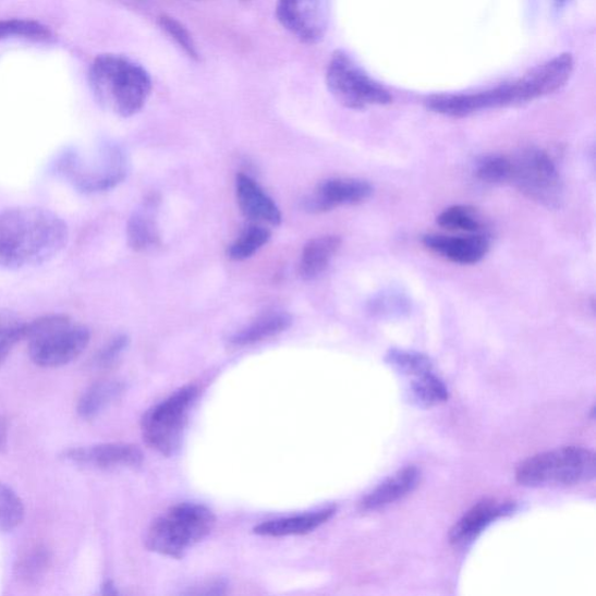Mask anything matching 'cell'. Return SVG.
<instances>
[{"label":"cell","mask_w":596,"mask_h":596,"mask_svg":"<svg viewBox=\"0 0 596 596\" xmlns=\"http://www.w3.org/2000/svg\"><path fill=\"white\" fill-rule=\"evenodd\" d=\"M595 453L582 447H564L527 458L516 470L525 487L574 486L594 481Z\"/></svg>","instance_id":"6"},{"label":"cell","mask_w":596,"mask_h":596,"mask_svg":"<svg viewBox=\"0 0 596 596\" xmlns=\"http://www.w3.org/2000/svg\"><path fill=\"white\" fill-rule=\"evenodd\" d=\"M409 391L412 399L422 406H434L449 400L447 385L436 376L434 370L412 379Z\"/></svg>","instance_id":"24"},{"label":"cell","mask_w":596,"mask_h":596,"mask_svg":"<svg viewBox=\"0 0 596 596\" xmlns=\"http://www.w3.org/2000/svg\"><path fill=\"white\" fill-rule=\"evenodd\" d=\"M409 308L408 301L399 293H384L373 297L368 311L374 316L400 315Z\"/></svg>","instance_id":"33"},{"label":"cell","mask_w":596,"mask_h":596,"mask_svg":"<svg viewBox=\"0 0 596 596\" xmlns=\"http://www.w3.org/2000/svg\"><path fill=\"white\" fill-rule=\"evenodd\" d=\"M336 514V508L329 507L315 513L272 520L254 527L261 536L283 537L309 534L327 523Z\"/></svg>","instance_id":"19"},{"label":"cell","mask_w":596,"mask_h":596,"mask_svg":"<svg viewBox=\"0 0 596 596\" xmlns=\"http://www.w3.org/2000/svg\"><path fill=\"white\" fill-rule=\"evenodd\" d=\"M59 175L84 194L105 193L123 183L129 174L124 149L105 145L89 155L81 149H66L56 163Z\"/></svg>","instance_id":"5"},{"label":"cell","mask_w":596,"mask_h":596,"mask_svg":"<svg viewBox=\"0 0 596 596\" xmlns=\"http://www.w3.org/2000/svg\"><path fill=\"white\" fill-rule=\"evenodd\" d=\"M106 594H115L114 587L111 583H107L104 587Z\"/></svg>","instance_id":"36"},{"label":"cell","mask_w":596,"mask_h":596,"mask_svg":"<svg viewBox=\"0 0 596 596\" xmlns=\"http://www.w3.org/2000/svg\"><path fill=\"white\" fill-rule=\"evenodd\" d=\"M70 243V228L40 207L0 211V269L22 270L53 261Z\"/></svg>","instance_id":"1"},{"label":"cell","mask_w":596,"mask_h":596,"mask_svg":"<svg viewBox=\"0 0 596 596\" xmlns=\"http://www.w3.org/2000/svg\"><path fill=\"white\" fill-rule=\"evenodd\" d=\"M515 509L514 502L484 500L476 503L453 525L450 542L455 547H463L483 534L494 521L514 513Z\"/></svg>","instance_id":"14"},{"label":"cell","mask_w":596,"mask_h":596,"mask_svg":"<svg viewBox=\"0 0 596 596\" xmlns=\"http://www.w3.org/2000/svg\"><path fill=\"white\" fill-rule=\"evenodd\" d=\"M573 68L572 56L560 54L496 88L470 94L431 96L427 100V107L438 114L462 118L491 109L530 104L565 87Z\"/></svg>","instance_id":"2"},{"label":"cell","mask_w":596,"mask_h":596,"mask_svg":"<svg viewBox=\"0 0 596 596\" xmlns=\"http://www.w3.org/2000/svg\"><path fill=\"white\" fill-rule=\"evenodd\" d=\"M158 24L167 36L183 50L186 57L194 61L199 60L198 48L192 33L180 21L172 15L162 14L159 16Z\"/></svg>","instance_id":"30"},{"label":"cell","mask_w":596,"mask_h":596,"mask_svg":"<svg viewBox=\"0 0 596 596\" xmlns=\"http://www.w3.org/2000/svg\"><path fill=\"white\" fill-rule=\"evenodd\" d=\"M53 34L47 26L36 21L7 20L0 21V40L20 38L36 42L52 39Z\"/></svg>","instance_id":"26"},{"label":"cell","mask_w":596,"mask_h":596,"mask_svg":"<svg viewBox=\"0 0 596 596\" xmlns=\"http://www.w3.org/2000/svg\"><path fill=\"white\" fill-rule=\"evenodd\" d=\"M25 518V506L19 494L0 482V533H9L20 526Z\"/></svg>","instance_id":"27"},{"label":"cell","mask_w":596,"mask_h":596,"mask_svg":"<svg viewBox=\"0 0 596 596\" xmlns=\"http://www.w3.org/2000/svg\"><path fill=\"white\" fill-rule=\"evenodd\" d=\"M512 160L503 156H489L476 165L475 174L482 182L501 184L512 178Z\"/></svg>","instance_id":"31"},{"label":"cell","mask_w":596,"mask_h":596,"mask_svg":"<svg viewBox=\"0 0 596 596\" xmlns=\"http://www.w3.org/2000/svg\"><path fill=\"white\" fill-rule=\"evenodd\" d=\"M26 325L15 313L0 309V365L5 363L13 348L24 340Z\"/></svg>","instance_id":"28"},{"label":"cell","mask_w":596,"mask_h":596,"mask_svg":"<svg viewBox=\"0 0 596 596\" xmlns=\"http://www.w3.org/2000/svg\"><path fill=\"white\" fill-rule=\"evenodd\" d=\"M554 3L557 8H563L568 3V0H554Z\"/></svg>","instance_id":"37"},{"label":"cell","mask_w":596,"mask_h":596,"mask_svg":"<svg viewBox=\"0 0 596 596\" xmlns=\"http://www.w3.org/2000/svg\"><path fill=\"white\" fill-rule=\"evenodd\" d=\"M62 458L76 465L99 470L136 467L144 461L138 448L124 442L70 449L63 452Z\"/></svg>","instance_id":"13"},{"label":"cell","mask_w":596,"mask_h":596,"mask_svg":"<svg viewBox=\"0 0 596 596\" xmlns=\"http://www.w3.org/2000/svg\"><path fill=\"white\" fill-rule=\"evenodd\" d=\"M49 561V552L46 549L36 548L21 560L16 571L24 581L36 582L46 572Z\"/></svg>","instance_id":"32"},{"label":"cell","mask_w":596,"mask_h":596,"mask_svg":"<svg viewBox=\"0 0 596 596\" xmlns=\"http://www.w3.org/2000/svg\"><path fill=\"white\" fill-rule=\"evenodd\" d=\"M386 362L401 376L411 379L434 370L430 357L416 351L391 349L386 355Z\"/></svg>","instance_id":"23"},{"label":"cell","mask_w":596,"mask_h":596,"mask_svg":"<svg viewBox=\"0 0 596 596\" xmlns=\"http://www.w3.org/2000/svg\"><path fill=\"white\" fill-rule=\"evenodd\" d=\"M9 441V425L5 417L0 416V452H4L8 449Z\"/></svg>","instance_id":"35"},{"label":"cell","mask_w":596,"mask_h":596,"mask_svg":"<svg viewBox=\"0 0 596 596\" xmlns=\"http://www.w3.org/2000/svg\"><path fill=\"white\" fill-rule=\"evenodd\" d=\"M215 522V515L207 507L195 503L175 506L151 523L147 548L163 556L181 558L212 532Z\"/></svg>","instance_id":"7"},{"label":"cell","mask_w":596,"mask_h":596,"mask_svg":"<svg viewBox=\"0 0 596 596\" xmlns=\"http://www.w3.org/2000/svg\"><path fill=\"white\" fill-rule=\"evenodd\" d=\"M373 194L370 183L360 179H331L320 183L315 193L303 200L311 214L329 212L339 207L356 206Z\"/></svg>","instance_id":"12"},{"label":"cell","mask_w":596,"mask_h":596,"mask_svg":"<svg viewBox=\"0 0 596 596\" xmlns=\"http://www.w3.org/2000/svg\"><path fill=\"white\" fill-rule=\"evenodd\" d=\"M437 224L449 231L474 233L482 228L481 219L475 210L467 206H453L437 217Z\"/></svg>","instance_id":"29"},{"label":"cell","mask_w":596,"mask_h":596,"mask_svg":"<svg viewBox=\"0 0 596 596\" xmlns=\"http://www.w3.org/2000/svg\"><path fill=\"white\" fill-rule=\"evenodd\" d=\"M89 84L97 104L123 118L139 113L153 89L145 68L118 54H101L94 60Z\"/></svg>","instance_id":"3"},{"label":"cell","mask_w":596,"mask_h":596,"mask_svg":"<svg viewBox=\"0 0 596 596\" xmlns=\"http://www.w3.org/2000/svg\"><path fill=\"white\" fill-rule=\"evenodd\" d=\"M271 233L263 226L248 227L230 246L229 258L233 261H244L261 250L270 241Z\"/></svg>","instance_id":"25"},{"label":"cell","mask_w":596,"mask_h":596,"mask_svg":"<svg viewBox=\"0 0 596 596\" xmlns=\"http://www.w3.org/2000/svg\"><path fill=\"white\" fill-rule=\"evenodd\" d=\"M198 393L196 386H185L146 413L142 428L151 449L165 455L175 453Z\"/></svg>","instance_id":"9"},{"label":"cell","mask_w":596,"mask_h":596,"mask_svg":"<svg viewBox=\"0 0 596 596\" xmlns=\"http://www.w3.org/2000/svg\"><path fill=\"white\" fill-rule=\"evenodd\" d=\"M130 339L125 335L118 336L111 340L106 348L101 349L96 357L95 363L99 367L111 366L129 346Z\"/></svg>","instance_id":"34"},{"label":"cell","mask_w":596,"mask_h":596,"mask_svg":"<svg viewBox=\"0 0 596 596\" xmlns=\"http://www.w3.org/2000/svg\"><path fill=\"white\" fill-rule=\"evenodd\" d=\"M156 209L155 199L147 200L142 209L136 210L129 219L127 243L133 251L146 252L160 244Z\"/></svg>","instance_id":"20"},{"label":"cell","mask_w":596,"mask_h":596,"mask_svg":"<svg viewBox=\"0 0 596 596\" xmlns=\"http://www.w3.org/2000/svg\"><path fill=\"white\" fill-rule=\"evenodd\" d=\"M235 195L238 206L246 218L272 227L281 224L282 215L277 203L248 175H236Z\"/></svg>","instance_id":"16"},{"label":"cell","mask_w":596,"mask_h":596,"mask_svg":"<svg viewBox=\"0 0 596 596\" xmlns=\"http://www.w3.org/2000/svg\"><path fill=\"white\" fill-rule=\"evenodd\" d=\"M512 166L510 182L524 196L545 208H560L564 197L563 181L549 153L539 148L524 149L512 160Z\"/></svg>","instance_id":"10"},{"label":"cell","mask_w":596,"mask_h":596,"mask_svg":"<svg viewBox=\"0 0 596 596\" xmlns=\"http://www.w3.org/2000/svg\"><path fill=\"white\" fill-rule=\"evenodd\" d=\"M292 325L293 318L291 315L283 312L269 313L254 320L241 331L235 332L230 338V343L238 348L258 344L287 331Z\"/></svg>","instance_id":"21"},{"label":"cell","mask_w":596,"mask_h":596,"mask_svg":"<svg viewBox=\"0 0 596 596\" xmlns=\"http://www.w3.org/2000/svg\"><path fill=\"white\" fill-rule=\"evenodd\" d=\"M423 244L442 258L459 265L478 264L489 251V242L484 235L428 234L423 238Z\"/></svg>","instance_id":"15"},{"label":"cell","mask_w":596,"mask_h":596,"mask_svg":"<svg viewBox=\"0 0 596 596\" xmlns=\"http://www.w3.org/2000/svg\"><path fill=\"white\" fill-rule=\"evenodd\" d=\"M281 26L304 45L325 39L330 23L331 0H278Z\"/></svg>","instance_id":"11"},{"label":"cell","mask_w":596,"mask_h":596,"mask_svg":"<svg viewBox=\"0 0 596 596\" xmlns=\"http://www.w3.org/2000/svg\"><path fill=\"white\" fill-rule=\"evenodd\" d=\"M421 471L416 466H406L373 489L361 502L364 512H376L390 506L412 492L418 485Z\"/></svg>","instance_id":"17"},{"label":"cell","mask_w":596,"mask_h":596,"mask_svg":"<svg viewBox=\"0 0 596 596\" xmlns=\"http://www.w3.org/2000/svg\"><path fill=\"white\" fill-rule=\"evenodd\" d=\"M125 384L118 380L101 381L92 386L78 401L77 413L84 419H92L121 398Z\"/></svg>","instance_id":"22"},{"label":"cell","mask_w":596,"mask_h":596,"mask_svg":"<svg viewBox=\"0 0 596 596\" xmlns=\"http://www.w3.org/2000/svg\"><path fill=\"white\" fill-rule=\"evenodd\" d=\"M24 340L34 364L57 368L77 360L90 342V331L71 316L52 314L27 323Z\"/></svg>","instance_id":"4"},{"label":"cell","mask_w":596,"mask_h":596,"mask_svg":"<svg viewBox=\"0 0 596 596\" xmlns=\"http://www.w3.org/2000/svg\"><path fill=\"white\" fill-rule=\"evenodd\" d=\"M342 246V238L328 234L314 238L302 251L300 276L305 281L318 278L327 270L335 255Z\"/></svg>","instance_id":"18"},{"label":"cell","mask_w":596,"mask_h":596,"mask_svg":"<svg viewBox=\"0 0 596 596\" xmlns=\"http://www.w3.org/2000/svg\"><path fill=\"white\" fill-rule=\"evenodd\" d=\"M326 82L338 104L351 110L388 106L393 101L384 85L370 77L344 50H336L331 56Z\"/></svg>","instance_id":"8"}]
</instances>
